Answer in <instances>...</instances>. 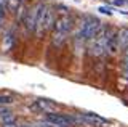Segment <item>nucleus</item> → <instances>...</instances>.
Masks as SVG:
<instances>
[{"label":"nucleus","instance_id":"f03ea898","mask_svg":"<svg viewBox=\"0 0 128 127\" xmlns=\"http://www.w3.org/2000/svg\"><path fill=\"white\" fill-rule=\"evenodd\" d=\"M70 27H72V19L69 18V15L62 13L54 19L53 34H51V42H53V45H56V47L62 45L64 40L67 39V35H69V32H70Z\"/></svg>","mask_w":128,"mask_h":127},{"label":"nucleus","instance_id":"ddd939ff","mask_svg":"<svg viewBox=\"0 0 128 127\" xmlns=\"http://www.w3.org/2000/svg\"><path fill=\"white\" fill-rule=\"evenodd\" d=\"M13 42H14V37H13V34L11 32H8L6 35H5V39H3V50L5 51H8L13 47Z\"/></svg>","mask_w":128,"mask_h":127},{"label":"nucleus","instance_id":"f8f14e48","mask_svg":"<svg viewBox=\"0 0 128 127\" xmlns=\"http://www.w3.org/2000/svg\"><path fill=\"white\" fill-rule=\"evenodd\" d=\"M24 7V0H8L6 3V10L10 11V13H18L19 10H21Z\"/></svg>","mask_w":128,"mask_h":127},{"label":"nucleus","instance_id":"1a4fd4ad","mask_svg":"<svg viewBox=\"0 0 128 127\" xmlns=\"http://www.w3.org/2000/svg\"><path fill=\"white\" fill-rule=\"evenodd\" d=\"M22 23H24V27H26L27 31H35V26H37V10H35V7L30 8V10H27Z\"/></svg>","mask_w":128,"mask_h":127},{"label":"nucleus","instance_id":"a211bd4d","mask_svg":"<svg viewBox=\"0 0 128 127\" xmlns=\"http://www.w3.org/2000/svg\"><path fill=\"white\" fill-rule=\"evenodd\" d=\"M125 2H128V0H114V5H117V7H120V5H123Z\"/></svg>","mask_w":128,"mask_h":127},{"label":"nucleus","instance_id":"2eb2a0df","mask_svg":"<svg viewBox=\"0 0 128 127\" xmlns=\"http://www.w3.org/2000/svg\"><path fill=\"white\" fill-rule=\"evenodd\" d=\"M123 74L128 79V48L123 51Z\"/></svg>","mask_w":128,"mask_h":127},{"label":"nucleus","instance_id":"39448f33","mask_svg":"<svg viewBox=\"0 0 128 127\" xmlns=\"http://www.w3.org/2000/svg\"><path fill=\"white\" fill-rule=\"evenodd\" d=\"M45 122H46V124H50V125H53V127H72V125L78 124L75 117L64 116V114H56V113L46 114Z\"/></svg>","mask_w":128,"mask_h":127},{"label":"nucleus","instance_id":"6ab92c4d","mask_svg":"<svg viewBox=\"0 0 128 127\" xmlns=\"http://www.w3.org/2000/svg\"><path fill=\"white\" fill-rule=\"evenodd\" d=\"M3 16H5V11L0 10V27H2V24H3Z\"/></svg>","mask_w":128,"mask_h":127},{"label":"nucleus","instance_id":"423d86ee","mask_svg":"<svg viewBox=\"0 0 128 127\" xmlns=\"http://www.w3.org/2000/svg\"><path fill=\"white\" fill-rule=\"evenodd\" d=\"M75 119H77V122H85V124L91 125V127H109L107 119L98 116V114H94V113L80 114V117H75Z\"/></svg>","mask_w":128,"mask_h":127},{"label":"nucleus","instance_id":"20e7f679","mask_svg":"<svg viewBox=\"0 0 128 127\" xmlns=\"http://www.w3.org/2000/svg\"><path fill=\"white\" fill-rule=\"evenodd\" d=\"M101 26H102V23L98 18H94L93 15H85L82 18V21H80V26H78V37L85 39L86 42L91 40L98 34V31L101 29Z\"/></svg>","mask_w":128,"mask_h":127},{"label":"nucleus","instance_id":"9d476101","mask_svg":"<svg viewBox=\"0 0 128 127\" xmlns=\"http://www.w3.org/2000/svg\"><path fill=\"white\" fill-rule=\"evenodd\" d=\"M14 117L10 111H0V124L3 127H13L14 125Z\"/></svg>","mask_w":128,"mask_h":127},{"label":"nucleus","instance_id":"f257e3e1","mask_svg":"<svg viewBox=\"0 0 128 127\" xmlns=\"http://www.w3.org/2000/svg\"><path fill=\"white\" fill-rule=\"evenodd\" d=\"M37 10V26H35V34L37 37H42L50 27H53L54 24V16H53V10L48 5H45L43 2H38L35 5Z\"/></svg>","mask_w":128,"mask_h":127},{"label":"nucleus","instance_id":"6e6552de","mask_svg":"<svg viewBox=\"0 0 128 127\" xmlns=\"http://www.w3.org/2000/svg\"><path fill=\"white\" fill-rule=\"evenodd\" d=\"M120 50V45H118V31H114L110 27L109 29V37H107V53L114 55Z\"/></svg>","mask_w":128,"mask_h":127},{"label":"nucleus","instance_id":"4468645a","mask_svg":"<svg viewBox=\"0 0 128 127\" xmlns=\"http://www.w3.org/2000/svg\"><path fill=\"white\" fill-rule=\"evenodd\" d=\"M14 101V97L11 93H0V105H11Z\"/></svg>","mask_w":128,"mask_h":127},{"label":"nucleus","instance_id":"0eeeda50","mask_svg":"<svg viewBox=\"0 0 128 127\" xmlns=\"http://www.w3.org/2000/svg\"><path fill=\"white\" fill-rule=\"evenodd\" d=\"M30 108L34 111H38V113H53V111L56 109V105L51 100H45V98H38V100H35L34 103L30 105Z\"/></svg>","mask_w":128,"mask_h":127},{"label":"nucleus","instance_id":"9b49d317","mask_svg":"<svg viewBox=\"0 0 128 127\" xmlns=\"http://www.w3.org/2000/svg\"><path fill=\"white\" fill-rule=\"evenodd\" d=\"M118 45L123 51L128 48V27H122L118 31Z\"/></svg>","mask_w":128,"mask_h":127},{"label":"nucleus","instance_id":"dca6fc26","mask_svg":"<svg viewBox=\"0 0 128 127\" xmlns=\"http://www.w3.org/2000/svg\"><path fill=\"white\" fill-rule=\"evenodd\" d=\"M98 11H99V13H102V15H107V16H110V15H112V10L109 8V7H99Z\"/></svg>","mask_w":128,"mask_h":127},{"label":"nucleus","instance_id":"f3484780","mask_svg":"<svg viewBox=\"0 0 128 127\" xmlns=\"http://www.w3.org/2000/svg\"><path fill=\"white\" fill-rule=\"evenodd\" d=\"M6 3H8V0H0V10L2 11L6 10Z\"/></svg>","mask_w":128,"mask_h":127},{"label":"nucleus","instance_id":"7ed1b4c3","mask_svg":"<svg viewBox=\"0 0 128 127\" xmlns=\"http://www.w3.org/2000/svg\"><path fill=\"white\" fill-rule=\"evenodd\" d=\"M109 29L107 26H101L98 34L94 35L91 40H88V51L93 56H101L107 51V37H109Z\"/></svg>","mask_w":128,"mask_h":127}]
</instances>
